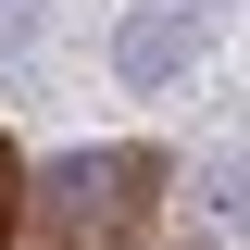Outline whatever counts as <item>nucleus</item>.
<instances>
[{
    "label": "nucleus",
    "mask_w": 250,
    "mask_h": 250,
    "mask_svg": "<svg viewBox=\"0 0 250 250\" xmlns=\"http://www.w3.org/2000/svg\"><path fill=\"white\" fill-rule=\"evenodd\" d=\"M200 38H213V25H200L188 0H163V13H125V25H113V75H125V88H175L188 62H200Z\"/></svg>",
    "instance_id": "f257e3e1"
},
{
    "label": "nucleus",
    "mask_w": 250,
    "mask_h": 250,
    "mask_svg": "<svg viewBox=\"0 0 250 250\" xmlns=\"http://www.w3.org/2000/svg\"><path fill=\"white\" fill-rule=\"evenodd\" d=\"M200 200H213L225 225H250V163H213V175H200Z\"/></svg>",
    "instance_id": "f03ea898"
}]
</instances>
